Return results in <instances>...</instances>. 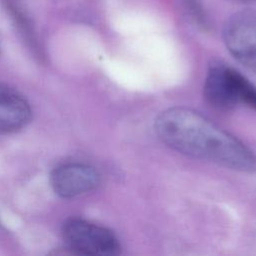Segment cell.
I'll use <instances>...</instances> for the list:
<instances>
[{"mask_svg": "<svg viewBox=\"0 0 256 256\" xmlns=\"http://www.w3.org/2000/svg\"><path fill=\"white\" fill-rule=\"evenodd\" d=\"M203 95L214 109L227 111L244 105L256 111V86L244 75L221 61L209 65Z\"/></svg>", "mask_w": 256, "mask_h": 256, "instance_id": "obj_2", "label": "cell"}, {"mask_svg": "<svg viewBox=\"0 0 256 256\" xmlns=\"http://www.w3.org/2000/svg\"><path fill=\"white\" fill-rule=\"evenodd\" d=\"M223 38L231 55L256 73V11L245 9L230 16Z\"/></svg>", "mask_w": 256, "mask_h": 256, "instance_id": "obj_4", "label": "cell"}, {"mask_svg": "<svg viewBox=\"0 0 256 256\" xmlns=\"http://www.w3.org/2000/svg\"><path fill=\"white\" fill-rule=\"evenodd\" d=\"M184 6L186 10L191 14V16L194 18L197 23L201 24L202 26H206L207 20L205 17V13L202 10L201 4L198 0H183Z\"/></svg>", "mask_w": 256, "mask_h": 256, "instance_id": "obj_7", "label": "cell"}, {"mask_svg": "<svg viewBox=\"0 0 256 256\" xmlns=\"http://www.w3.org/2000/svg\"><path fill=\"white\" fill-rule=\"evenodd\" d=\"M31 118V107L17 90L0 84V133L23 128Z\"/></svg>", "mask_w": 256, "mask_h": 256, "instance_id": "obj_6", "label": "cell"}, {"mask_svg": "<svg viewBox=\"0 0 256 256\" xmlns=\"http://www.w3.org/2000/svg\"><path fill=\"white\" fill-rule=\"evenodd\" d=\"M99 183V173L92 166L82 163L61 165L51 175V184L54 191L65 198H72L90 192Z\"/></svg>", "mask_w": 256, "mask_h": 256, "instance_id": "obj_5", "label": "cell"}, {"mask_svg": "<svg viewBox=\"0 0 256 256\" xmlns=\"http://www.w3.org/2000/svg\"><path fill=\"white\" fill-rule=\"evenodd\" d=\"M158 138L187 156L241 171L256 170V156L243 142L188 107L162 111L154 122Z\"/></svg>", "mask_w": 256, "mask_h": 256, "instance_id": "obj_1", "label": "cell"}, {"mask_svg": "<svg viewBox=\"0 0 256 256\" xmlns=\"http://www.w3.org/2000/svg\"><path fill=\"white\" fill-rule=\"evenodd\" d=\"M63 236L78 254L113 256L120 253V243L111 230L86 220H68L63 226Z\"/></svg>", "mask_w": 256, "mask_h": 256, "instance_id": "obj_3", "label": "cell"}]
</instances>
